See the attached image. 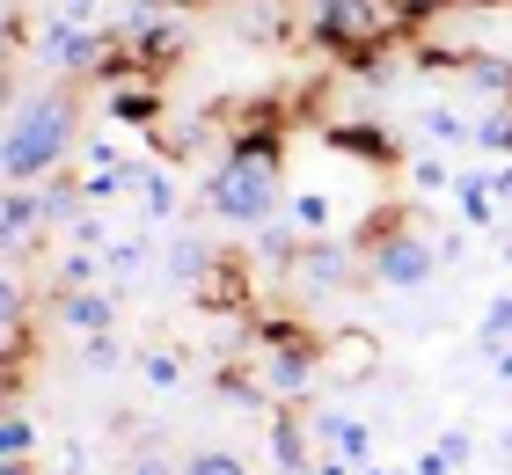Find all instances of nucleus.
Returning a JSON list of instances; mask_svg holds the SVG:
<instances>
[{"mask_svg":"<svg viewBox=\"0 0 512 475\" xmlns=\"http://www.w3.org/2000/svg\"><path fill=\"white\" fill-rule=\"evenodd\" d=\"M66 147H74V103L66 95H44V103H30L8 125V183H37L52 176Z\"/></svg>","mask_w":512,"mask_h":475,"instance_id":"f257e3e1","label":"nucleus"},{"mask_svg":"<svg viewBox=\"0 0 512 475\" xmlns=\"http://www.w3.org/2000/svg\"><path fill=\"white\" fill-rule=\"evenodd\" d=\"M432 271H439V256H432L425 234H381V242H374V278L381 285L417 293V285H432Z\"/></svg>","mask_w":512,"mask_h":475,"instance_id":"f03ea898","label":"nucleus"},{"mask_svg":"<svg viewBox=\"0 0 512 475\" xmlns=\"http://www.w3.org/2000/svg\"><path fill=\"white\" fill-rule=\"evenodd\" d=\"M322 373L344 380V388H359V380H374V373H381V344L366 337V329H337V337L322 344Z\"/></svg>","mask_w":512,"mask_h":475,"instance_id":"7ed1b4c3","label":"nucleus"},{"mask_svg":"<svg viewBox=\"0 0 512 475\" xmlns=\"http://www.w3.org/2000/svg\"><path fill=\"white\" fill-rule=\"evenodd\" d=\"M315 446L322 454H344V461H374V432L352 417V410H315Z\"/></svg>","mask_w":512,"mask_h":475,"instance_id":"20e7f679","label":"nucleus"},{"mask_svg":"<svg viewBox=\"0 0 512 475\" xmlns=\"http://www.w3.org/2000/svg\"><path fill=\"white\" fill-rule=\"evenodd\" d=\"M37 220H52V212H44V190L30 198V183H15V190H8V242L22 249V242H30V227H37Z\"/></svg>","mask_w":512,"mask_h":475,"instance_id":"39448f33","label":"nucleus"},{"mask_svg":"<svg viewBox=\"0 0 512 475\" xmlns=\"http://www.w3.org/2000/svg\"><path fill=\"white\" fill-rule=\"evenodd\" d=\"M286 220L300 234H330V198H322V190H300V198H286Z\"/></svg>","mask_w":512,"mask_h":475,"instance_id":"423d86ee","label":"nucleus"},{"mask_svg":"<svg viewBox=\"0 0 512 475\" xmlns=\"http://www.w3.org/2000/svg\"><path fill=\"white\" fill-rule=\"evenodd\" d=\"M330 147H344V154H366V161H388V139H381L374 125H330Z\"/></svg>","mask_w":512,"mask_h":475,"instance_id":"0eeeda50","label":"nucleus"},{"mask_svg":"<svg viewBox=\"0 0 512 475\" xmlns=\"http://www.w3.org/2000/svg\"><path fill=\"white\" fill-rule=\"evenodd\" d=\"M154 110H161V95H154V88H125V95H110V117H125V125H154Z\"/></svg>","mask_w":512,"mask_h":475,"instance_id":"6e6552de","label":"nucleus"},{"mask_svg":"<svg viewBox=\"0 0 512 475\" xmlns=\"http://www.w3.org/2000/svg\"><path fill=\"white\" fill-rule=\"evenodd\" d=\"M139 198H147V220H169V212H176V190L161 176H139Z\"/></svg>","mask_w":512,"mask_h":475,"instance_id":"1a4fd4ad","label":"nucleus"},{"mask_svg":"<svg viewBox=\"0 0 512 475\" xmlns=\"http://www.w3.org/2000/svg\"><path fill=\"white\" fill-rule=\"evenodd\" d=\"M0 446H8V461H30V417L8 410V432H0Z\"/></svg>","mask_w":512,"mask_h":475,"instance_id":"9d476101","label":"nucleus"},{"mask_svg":"<svg viewBox=\"0 0 512 475\" xmlns=\"http://www.w3.org/2000/svg\"><path fill=\"white\" fill-rule=\"evenodd\" d=\"M505 337H512V300H498L491 315H483V344H491V351H505Z\"/></svg>","mask_w":512,"mask_h":475,"instance_id":"9b49d317","label":"nucleus"},{"mask_svg":"<svg viewBox=\"0 0 512 475\" xmlns=\"http://www.w3.org/2000/svg\"><path fill=\"white\" fill-rule=\"evenodd\" d=\"M183 475H249V468H242L235 454H198V461L183 468Z\"/></svg>","mask_w":512,"mask_h":475,"instance_id":"f8f14e48","label":"nucleus"},{"mask_svg":"<svg viewBox=\"0 0 512 475\" xmlns=\"http://www.w3.org/2000/svg\"><path fill=\"white\" fill-rule=\"evenodd\" d=\"M147 380H154V388H176V380H183V359H176V351H169V359L154 351V359H147Z\"/></svg>","mask_w":512,"mask_h":475,"instance_id":"ddd939ff","label":"nucleus"},{"mask_svg":"<svg viewBox=\"0 0 512 475\" xmlns=\"http://www.w3.org/2000/svg\"><path fill=\"white\" fill-rule=\"evenodd\" d=\"M439 454L461 468V461H469V432H439Z\"/></svg>","mask_w":512,"mask_h":475,"instance_id":"4468645a","label":"nucleus"},{"mask_svg":"<svg viewBox=\"0 0 512 475\" xmlns=\"http://www.w3.org/2000/svg\"><path fill=\"white\" fill-rule=\"evenodd\" d=\"M410 475H454V461H447V454H439V446H432V454H425V461H417Z\"/></svg>","mask_w":512,"mask_h":475,"instance_id":"2eb2a0df","label":"nucleus"},{"mask_svg":"<svg viewBox=\"0 0 512 475\" xmlns=\"http://www.w3.org/2000/svg\"><path fill=\"white\" fill-rule=\"evenodd\" d=\"M8 475H30V461H8Z\"/></svg>","mask_w":512,"mask_h":475,"instance_id":"dca6fc26","label":"nucleus"}]
</instances>
